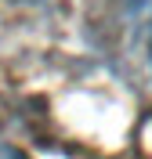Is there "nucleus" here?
<instances>
[{"mask_svg":"<svg viewBox=\"0 0 152 159\" xmlns=\"http://www.w3.org/2000/svg\"><path fill=\"white\" fill-rule=\"evenodd\" d=\"M149 51H152V43H149Z\"/></svg>","mask_w":152,"mask_h":159,"instance_id":"1","label":"nucleus"}]
</instances>
